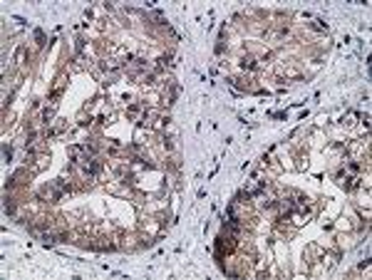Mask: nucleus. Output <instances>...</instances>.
Returning a JSON list of instances; mask_svg holds the SVG:
<instances>
[{
  "instance_id": "nucleus-1",
  "label": "nucleus",
  "mask_w": 372,
  "mask_h": 280,
  "mask_svg": "<svg viewBox=\"0 0 372 280\" xmlns=\"http://www.w3.org/2000/svg\"><path fill=\"white\" fill-rule=\"evenodd\" d=\"M241 67H243V70H253V67H256V62H253V60H243V62H241Z\"/></svg>"
}]
</instances>
